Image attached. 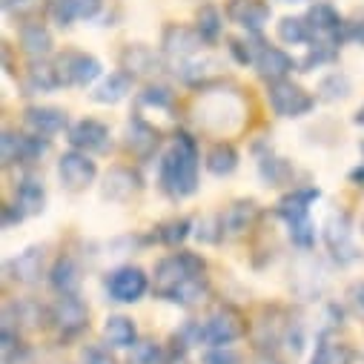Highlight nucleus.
Returning <instances> with one entry per match:
<instances>
[{
	"mask_svg": "<svg viewBox=\"0 0 364 364\" xmlns=\"http://www.w3.org/2000/svg\"><path fill=\"white\" fill-rule=\"evenodd\" d=\"M146 290H149V279L141 267H118L115 272L107 276V293L112 301L135 304L144 299Z\"/></svg>",
	"mask_w": 364,
	"mask_h": 364,
	"instance_id": "obj_5",
	"label": "nucleus"
},
{
	"mask_svg": "<svg viewBox=\"0 0 364 364\" xmlns=\"http://www.w3.org/2000/svg\"><path fill=\"white\" fill-rule=\"evenodd\" d=\"M347 301H350V307H353L358 316H364V282L350 284V290H347Z\"/></svg>",
	"mask_w": 364,
	"mask_h": 364,
	"instance_id": "obj_44",
	"label": "nucleus"
},
{
	"mask_svg": "<svg viewBox=\"0 0 364 364\" xmlns=\"http://www.w3.org/2000/svg\"><path fill=\"white\" fill-rule=\"evenodd\" d=\"M307 23L313 29V38H321L327 43H336L341 38H347V23L344 18L338 15V9L333 4H327V0H318V4L310 6L307 12Z\"/></svg>",
	"mask_w": 364,
	"mask_h": 364,
	"instance_id": "obj_10",
	"label": "nucleus"
},
{
	"mask_svg": "<svg viewBox=\"0 0 364 364\" xmlns=\"http://www.w3.org/2000/svg\"><path fill=\"white\" fill-rule=\"evenodd\" d=\"M235 166H238V152H235V146H230V144H215V146L207 152V169H210L213 175H218V178L232 175Z\"/></svg>",
	"mask_w": 364,
	"mask_h": 364,
	"instance_id": "obj_30",
	"label": "nucleus"
},
{
	"mask_svg": "<svg viewBox=\"0 0 364 364\" xmlns=\"http://www.w3.org/2000/svg\"><path fill=\"white\" fill-rule=\"evenodd\" d=\"M190 227H193V224H190L187 218H178V221L164 224L158 235H161V241H164V244H181V241H184V238L190 235Z\"/></svg>",
	"mask_w": 364,
	"mask_h": 364,
	"instance_id": "obj_37",
	"label": "nucleus"
},
{
	"mask_svg": "<svg viewBox=\"0 0 364 364\" xmlns=\"http://www.w3.org/2000/svg\"><path fill=\"white\" fill-rule=\"evenodd\" d=\"M336 43H327V41H321V43H316V49H310V55L301 60V72H310L313 66H321V63H327V60H333L336 58V49H333Z\"/></svg>",
	"mask_w": 364,
	"mask_h": 364,
	"instance_id": "obj_38",
	"label": "nucleus"
},
{
	"mask_svg": "<svg viewBox=\"0 0 364 364\" xmlns=\"http://www.w3.org/2000/svg\"><path fill=\"white\" fill-rule=\"evenodd\" d=\"M49 4V0H4V9H6V15H12V18H32V15H38L43 6Z\"/></svg>",
	"mask_w": 364,
	"mask_h": 364,
	"instance_id": "obj_36",
	"label": "nucleus"
},
{
	"mask_svg": "<svg viewBox=\"0 0 364 364\" xmlns=\"http://www.w3.org/2000/svg\"><path fill=\"white\" fill-rule=\"evenodd\" d=\"M267 101H269L272 112H276L279 118H301V115H307L316 107L313 95L307 92L304 86H299L293 80H276V83H269Z\"/></svg>",
	"mask_w": 364,
	"mask_h": 364,
	"instance_id": "obj_3",
	"label": "nucleus"
},
{
	"mask_svg": "<svg viewBox=\"0 0 364 364\" xmlns=\"http://www.w3.org/2000/svg\"><path fill=\"white\" fill-rule=\"evenodd\" d=\"M83 364H112V358L101 347H86L83 350Z\"/></svg>",
	"mask_w": 364,
	"mask_h": 364,
	"instance_id": "obj_45",
	"label": "nucleus"
},
{
	"mask_svg": "<svg viewBox=\"0 0 364 364\" xmlns=\"http://www.w3.org/2000/svg\"><path fill=\"white\" fill-rule=\"evenodd\" d=\"M318 92H321L324 101H341V98L350 95V77H347L344 72H333V75H327V77L321 80Z\"/></svg>",
	"mask_w": 364,
	"mask_h": 364,
	"instance_id": "obj_33",
	"label": "nucleus"
},
{
	"mask_svg": "<svg viewBox=\"0 0 364 364\" xmlns=\"http://www.w3.org/2000/svg\"><path fill=\"white\" fill-rule=\"evenodd\" d=\"M63 83L60 77V69L58 63H46V60H35L26 72V89H29V95H38V92H52V89H58Z\"/></svg>",
	"mask_w": 364,
	"mask_h": 364,
	"instance_id": "obj_22",
	"label": "nucleus"
},
{
	"mask_svg": "<svg viewBox=\"0 0 364 364\" xmlns=\"http://www.w3.org/2000/svg\"><path fill=\"white\" fill-rule=\"evenodd\" d=\"M12 279L21 284H35L43 276V247H26L23 252H18V258H12L9 264Z\"/></svg>",
	"mask_w": 364,
	"mask_h": 364,
	"instance_id": "obj_20",
	"label": "nucleus"
},
{
	"mask_svg": "<svg viewBox=\"0 0 364 364\" xmlns=\"http://www.w3.org/2000/svg\"><path fill=\"white\" fill-rule=\"evenodd\" d=\"M46 204V193H43V181H38L35 175H26L21 184H18V207L26 213V215H35L41 213Z\"/></svg>",
	"mask_w": 364,
	"mask_h": 364,
	"instance_id": "obj_29",
	"label": "nucleus"
},
{
	"mask_svg": "<svg viewBox=\"0 0 364 364\" xmlns=\"http://www.w3.org/2000/svg\"><path fill=\"white\" fill-rule=\"evenodd\" d=\"M258 169H261V178L267 181V184H272V187H282V184H287V181L293 178V166L284 158L267 155V158H261Z\"/></svg>",
	"mask_w": 364,
	"mask_h": 364,
	"instance_id": "obj_32",
	"label": "nucleus"
},
{
	"mask_svg": "<svg viewBox=\"0 0 364 364\" xmlns=\"http://www.w3.org/2000/svg\"><path fill=\"white\" fill-rule=\"evenodd\" d=\"M66 4L72 6L77 21H89V18H95L101 12V0H66Z\"/></svg>",
	"mask_w": 364,
	"mask_h": 364,
	"instance_id": "obj_41",
	"label": "nucleus"
},
{
	"mask_svg": "<svg viewBox=\"0 0 364 364\" xmlns=\"http://www.w3.org/2000/svg\"><path fill=\"white\" fill-rule=\"evenodd\" d=\"M204 43H207V41L198 35V29H187V26H178V23L166 26V29H164V41H161L164 55L172 58L175 63H178V60L198 58L201 49H204Z\"/></svg>",
	"mask_w": 364,
	"mask_h": 364,
	"instance_id": "obj_9",
	"label": "nucleus"
},
{
	"mask_svg": "<svg viewBox=\"0 0 364 364\" xmlns=\"http://www.w3.org/2000/svg\"><path fill=\"white\" fill-rule=\"evenodd\" d=\"M284 4H301V0H284Z\"/></svg>",
	"mask_w": 364,
	"mask_h": 364,
	"instance_id": "obj_50",
	"label": "nucleus"
},
{
	"mask_svg": "<svg viewBox=\"0 0 364 364\" xmlns=\"http://www.w3.org/2000/svg\"><path fill=\"white\" fill-rule=\"evenodd\" d=\"M252 66H255L258 77H264L267 83H276V80H287V75L296 69V60L279 46H264L261 43Z\"/></svg>",
	"mask_w": 364,
	"mask_h": 364,
	"instance_id": "obj_13",
	"label": "nucleus"
},
{
	"mask_svg": "<svg viewBox=\"0 0 364 364\" xmlns=\"http://www.w3.org/2000/svg\"><path fill=\"white\" fill-rule=\"evenodd\" d=\"M227 18L247 32H261L264 23L269 21V4L267 0H230Z\"/></svg>",
	"mask_w": 364,
	"mask_h": 364,
	"instance_id": "obj_15",
	"label": "nucleus"
},
{
	"mask_svg": "<svg viewBox=\"0 0 364 364\" xmlns=\"http://www.w3.org/2000/svg\"><path fill=\"white\" fill-rule=\"evenodd\" d=\"M52 321L60 330V336H77L89 324V310L77 296H60L52 307Z\"/></svg>",
	"mask_w": 364,
	"mask_h": 364,
	"instance_id": "obj_12",
	"label": "nucleus"
},
{
	"mask_svg": "<svg viewBox=\"0 0 364 364\" xmlns=\"http://www.w3.org/2000/svg\"><path fill=\"white\" fill-rule=\"evenodd\" d=\"M121 66L127 69V75L132 77H141V75H158L161 72V58L144 46V43H135V46H127L124 55H121Z\"/></svg>",
	"mask_w": 364,
	"mask_h": 364,
	"instance_id": "obj_17",
	"label": "nucleus"
},
{
	"mask_svg": "<svg viewBox=\"0 0 364 364\" xmlns=\"http://www.w3.org/2000/svg\"><path fill=\"white\" fill-rule=\"evenodd\" d=\"M353 361V350L344 341H336L330 336H321L316 344V353L310 358V364H350Z\"/></svg>",
	"mask_w": 364,
	"mask_h": 364,
	"instance_id": "obj_28",
	"label": "nucleus"
},
{
	"mask_svg": "<svg viewBox=\"0 0 364 364\" xmlns=\"http://www.w3.org/2000/svg\"><path fill=\"white\" fill-rule=\"evenodd\" d=\"M258 221V204L255 201H235L221 215V232L227 235H244Z\"/></svg>",
	"mask_w": 364,
	"mask_h": 364,
	"instance_id": "obj_19",
	"label": "nucleus"
},
{
	"mask_svg": "<svg viewBox=\"0 0 364 364\" xmlns=\"http://www.w3.org/2000/svg\"><path fill=\"white\" fill-rule=\"evenodd\" d=\"M49 12H52V21H55L58 26H72V21H77L75 12H72V6L66 4V0H52V4H49Z\"/></svg>",
	"mask_w": 364,
	"mask_h": 364,
	"instance_id": "obj_42",
	"label": "nucleus"
},
{
	"mask_svg": "<svg viewBox=\"0 0 364 364\" xmlns=\"http://www.w3.org/2000/svg\"><path fill=\"white\" fill-rule=\"evenodd\" d=\"M58 175H60V184H63L66 190L77 193V190H86V187L95 181L98 166H95L92 158H89V152L72 149V152H63V155H60V161H58Z\"/></svg>",
	"mask_w": 364,
	"mask_h": 364,
	"instance_id": "obj_7",
	"label": "nucleus"
},
{
	"mask_svg": "<svg viewBox=\"0 0 364 364\" xmlns=\"http://www.w3.org/2000/svg\"><path fill=\"white\" fill-rule=\"evenodd\" d=\"M198 35L207 41V43H213V41H218L221 38V15H218V9L215 6H204L201 12H198Z\"/></svg>",
	"mask_w": 364,
	"mask_h": 364,
	"instance_id": "obj_34",
	"label": "nucleus"
},
{
	"mask_svg": "<svg viewBox=\"0 0 364 364\" xmlns=\"http://www.w3.org/2000/svg\"><path fill=\"white\" fill-rule=\"evenodd\" d=\"M69 144L80 152H107L109 149V129L95 118H83L69 129Z\"/></svg>",
	"mask_w": 364,
	"mask_h": 364,
	"instance_id": "obj_14",
	"label": "nucleus"
},
{
	"mask_svg": "<svg viewBox=\"0 0 364 364\" xmlns=\"http://www.w3.org/2000/svg\"><path fill=\"white\" fill-rule=\"evenodd\" d=\"M104 338L109 347H135L138 341V330H135V321L127 318V316H109L104 321Z\"/></svg>",
	"mask_w": 364,
	"mask_h": 364,
	"instance_id": "obj_26",
	"label": "nucleus"
},
{
	"mask_svg": "<svg viewBox=\"0 0 364 364\" xmlns=\"http://www.w3.org/2000/svg\"><path fill=\"white\" fill-rule=\"evenodd\" d=\"M318 190L316 187H307V190H293L290 196H284L282 201H279V215L290 224V221H296V218H304V215H310V204L313 201H318Z\"/></svg>",
	"mask_w": 364,
	"mask_h": 364,
	"instance_id": "obj_23",
	"label": "nucleus"
},
{
	"mask_svg": "<svg viewBox=\"0 0 364 364\" xmlns=\"http://www.w3.org/2000/svg\"><path fill=\"white\" fill-rule=\"evenodd\" d=\"M138 187H141L138 172H132V169H127V166H115V169H109L101 193H104V198H109V201H127Z\"/></svg>",
	"mask_w": 364,
	"mask_h": 364,
	"instance_id": "obj_21",
	"label": "nucleus"
},
{
	"mask_svg": "<svg viewBox=\"0 0 364 364\" xmlns=\"http://www.w3.org/2000/svg\"><path fill=\"white\" fill-rule=\"evenodd\" d=\"M141 104L169 109V107H172V92H169L166 86H146L144 92H141Z\"/></svg>",
	"mask_w": 364,
	"mask_h": 364,
	"instance_id": "obj_39",
	"label": "nucleus"
},
{
	"mask_svg": "<svg viewBox=\"0 0 364 364\" xmlns=\"http://www.w3.org/2000/svg\"><path fill=\"white\" fill-rule=\"evenodd\" d=\"M204 258L196 252H175L166 255L158 267H155V293L172 304L190 307L198 304L207 293V282H204Z\"/></svg>",
	"mask_w": 364,
	"mask_h": 364,
	"instance_id": "obj_1",
	"label": "nucleus"
},
{
	"mask_svg": "<svg viewBox=\"0 0 364 364\" xmlns=\"http://www.w3.org/2000/svg\"><path fill=\"white\" fill-rule=\"evenodd\" d=\"M287 227H290V238H293V244H296V247H301V250H310V247L316 244V227H313L310 215H304V218H296V221H290Z\"/></svg>",
	"mask_w": 364,
	"mask_h": 364,
	"instance_id": "obj_35",
	"label": "nucleus"
},
{
	"mask_svg": "<svg viewBox=\"0 0 364 364\" xmlns=\"http://www.w3.org/2000/svg\"><path fill=\"white\" fill-rule=\"evenodd\" d=\"M132 92V75L127 72H112L95 92H92V101L95 104H121L127 95Z\"/></svg>",
	"mask_w": 364,
	"mask_h": 364,
	"instance_id": "obj_24",
	"label": "nucleus"
},
{
	"mask_svg": "<svg viewBox=\"0 0 364 364\" xmlns=\"http://www.w3.org/2000/svg\"><path fill=\"white\" fill-rule=\"evenodd\" d=\"M132 361L135 364H161V347L155 341H138L132 347Z\"/></svg>",
	"mask_w": 364,
	"mask_h": 364,
	"instance_id": "obj_40",
	"label": "nucleus"
},
{
	"mask_svg": "<svg viewBox=\"0 0 364 364\" xmlns=\"http://www.w3.org/2000/svg\"><path fill=\"white\" fill-rule=\"evenodd\" d=\"M347 38L364 46V15H361V18H355L353 23H347Z\"/></svg>",
	"mask_w": 364,
	"mask_h": 364,
	"instance_id": "obj_46",
	"label": "nucleus"
},
{
	"mask_svg": "<svg viewBox=\"0 0 364 364\" xmlns=\"http://www.w3.org/2000/svg\"><path fill=\"white\" fill-rule=\"evenodd\" d=\"M21 46L29 58L35 60H43L49 52H52V35L43 23H23L21 29Z\"/></svg>",
	"mask_w": 364,
	"mask_h": 364,
	"instance_id": "obj_25",
	"label": "nucleus"
},
{
	"mask_svg": "<svg viewBox=\"0 0 364 364\" xmlns=\"http://www.w3.org/2000/svg\"><path fill=\"white\" fill-rule=\"evenodd\" d=\"M23 215H26V213L18 210V204H15V207H4V224H6V227H12L15 221H21Z\"/></svg>",
	"mask_w": 364,
	"mask_h": 364,
	"instance_id": "obj_47",
	"label": "nucleus"
},
{
	"mask_svg": "<svg viewBox=\"0 0 364 364\" xmlns=\"http://www.w3.org/2000/svg\"><path fill=\"white\" fill-rule=\"evenodd\" d=\"M198 333H201V344H213V347H227L232 341H238L247 333V321L241 313H235L232 307H224L218 313H213L204 324L198 321Z\"/></svg>",
	"mask_w": 364,
	"mask_h": 364,
	"instance_id": "obj_4",
	"label": "nucleus"
},
{
	"mask_svg": "<svg viewBox=\"0 0 364 364\" xmlns=\"http://www.w3.org/2000/svg\"><path fill=\"white\" fill-rule=\"evenodd\" d=\"M324 244L330 247L338 264H353L358 258V247L353 241V221L347 213H333L324 221Z\"/></svg>",
	"mask_w": 364,
	"mask_h": 364,
	"instance_id": "obj_6",
	"label": "nucleus"
},
{
	"mask_svg": "<svg viewBox=\"0 0 364 364\" xmlns=\"http://www.w3.org/2000/svg\"><path fill=\"white\" fill-rule=\"evenodd\" d=\"M58 69H60L63 83L69 86H89L92 80L101 77V60L86 52H63L58 58Z\"/></svg>",
	"mask_w": 364,
	"mask_h": 364,
	"instance_id": "obj_8",
	"label": "nucleus"
},
{
	"mask_svg": "<svg viewBox=\"0 0 364 364\" xmlns=\"http://www.w3.org/2000/svg\"><path fill=\"white\" fill-rule=\"evenodd\" d=\"M279 38L290 46H301L313 41V29L307 23V18H282L279 21Z\"/></svg>",
	"mask_w": 364,
	"mask_h": 364,
	"instance_id": "obj_31",
	"label": "nucleus"
},
{
	"mask_svg": "<svg viewBox=\"0 0 364 364\" xmlns=\"http://www.w3.org/2000/svg\"><path fill=\"white\" fill-rule=\"evenodd\" d=\"M158 141H161L158 138V129L149 127L144 118H132L127 124V146H129V152L135 158H141V161L152 158L155 149H158Z\"/></svg>",
	"mask_w": 364,
	"mask_h": 364,
	"instance_id": "obj_16",
	"label": "nucleus"
},
{
	"mask_svg": "<svg viewBox=\"0 0 364 364\" xmlns=\"http://www.w3.org/2000/svg\"><path fill=\"white\" fill-rule=\"evenodd\" d=\"M26 127L32 135L49 138V135H58L66 129V115L55 107H32V109H26Z\"/></svg>",
	"mask_w": 364,
	"mask_h": 364,
	"instance_id": "obj_18",
	"label": "nucleus"
},
{
	"mask_svg": "<svg viewBox=\"0 0 364 364\" xmlns=\"http://www.w3.org/2000/svg\"><path fill=\"white\" fill-rule=\"evenodd\" d=\"M49 149L46 138L41 135H18V132H4V164H35L43 152Z\"/></svg>",
	"mask_w": 364,
	"mask_h": 364,
	"instance_id": "obj_11",
	"label": "nucleus"
},
{
	"mask_svg": "<svg viewBox=\"0 0 364 364\" xmlns=\"http://www.w3.org/2000/svg\"><path fill=\"white\" fill-rule=\"evenodd\" d=\"M161 187L172 198H187L198 190V146L187 132H181L161 158Z\"/></svg>",
	"mask_w": 364,
	"mask_h": 364,
	"instance_id": "obj_2",
	"label": "nucleus"
},
{
	"mask_svg": "<svg viewBox=\"0 0 364 364\" xmlns=\"http://www.w3.org/2000/svg\"><path fill=\"white\" fill-rule=\"evenodd\" d=\"M353 121H355V124H358V127H364V107H361V109H358V112H355V118H353Z\"/></svg>",
	"mask_w": 364,
	"mask_h": 364,
	"instance_id": "obj_49",
	"label": "nucleus"
},
{
	"mask_svg": "<svg viewBox=\"0 0 364 364\" xmlns=\"http://www.w3.org/2000/svg\"><path fill=\"white\" fill-rule=\"evenodd\" d=\"M49 282H52V287H55L60 296H77V287H80V267H77L72 258H60V261L52 267Z\"/></svg>",
	"mask_w": 364,
	"mask_h": 364,
	"instance_id": "obj_27",
	"label": "nucleus"
},
{
	"mask_svg": "<svg viewBox=\"0 0 364 364\" xmlns=\"http://www.w3.org/2000/svg\"><path fill=\"white\" fill-rule=\"evenodd\" d=\"M238 361H241V355L235 350H230V344L227 347H213L204 355V364H238Z\"/></svg>",
	"mask_w": 364,
	"mask_h": 364,
	"instance_id": "obj_43",
	"label": "nucleus"
},
{
	"mask_svg": "<svg viewBox=\"0 0 364 364\" xmlns=\"http://www.w3.org/2000/svg\"><path fill=\"white\" fill-rule=\"evenodd\" d=\"M350 178H353V181H364V169H361V166H358V169H353V172H350Z\"/></svg>",
	"mask_w": 364,
	"mask_h": 364,
	"instance_id": "obj_48",
	"label": "nucleus"
}]
</instances>
